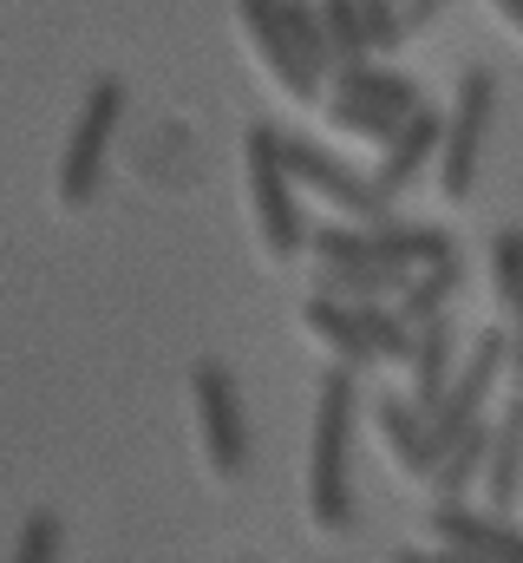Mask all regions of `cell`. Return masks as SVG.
I'll use <instances>...</instances> for the list:
<instances>
[{
    "label": "cell",
    "mask_w": 523,
    "mask_h": 563,
    "mask_svg": "<svg viewBox=\"0 0 523 563\" xmlns=\"http://www.w3.org/2000/svg\"><path fill=\"white\" fill-rule=\"evenodd\" d=\"M334 99H360V106H374V112H387V119H412L425 99H419V86L405 79V73H392V66H341L334 73Z\"/></svg>",
    "instance_id": "cell-15"
},
{
    "label": "cell",
    "mask_w": 523,
    "mask_h": 563,
    "mask_svg": "<svg viewBox=\"0 0 523 563\" xmlns=\"http://www.w3.org/2000/svg\"><path fill=\"white\" fill-rule=\"evenodd\" d=\"M243 177H249V210H256L262 250H268L275 263L301 256V250H308V223H301L294 184H288V170H281V132H275L268 119H256V125L243 132Z\"/></svg>",
    "instance_id": "cell-3"
},
{
    "label": "cell",
    "mask_w": 523,
    "mask_h": 563,
    "mask_svg": "<svg viewBox=\"0 0 523 563\" xmlns=\"http://www.w3.org/2000/svg\"><path fill=\"white\" fill-rule=\"evenodd\" d=\"M59 551H66L59 511H26V525L13 538V563H59Z\"/></svg>",
    "instance_id": "cell-22"
},
{
    "label": "cell",
    "mask_w": 523,
    "mask_h": 563,
    "mask_svg": "<svg viewBox=\"0 0 523 563\" xmlns=\"http://www.w3.org/2000/svg\"><path fill=\"white\" fill-rule=\"evenodd\" d=\"M314 13H321V33H327V59H334V73H341V66H367L360 0H327V7H314Z\"/></svg>",
    "instance_id": "cell-19"
},
{
    "label": "cell",
    "mask_w": 523,
    "mask_h": 563,
    "mask_svg": "<svg viewBox=\"0 0 523 563\" xmlns=\"http://www.w3.org/2000/svg\"><path fill=\"white\" fill-rule=\"evenodd\" d=\"M281 170H288V184H308L321 203H334L354 230H380V223H392V203H380L374 177H360L354 164H341V157L321 151V144L281 132Z\"/></svg>",
    "instance_id": "cell-6"
},
{
    "label": "cell",
    "mask_w": 523,
    "mask_h": 563,
    "mask_svg": "<svg viewBox=\"0 0 523 563\" xmlns=\"http://www.w3.org/2000/svg\"><path fill=\"white\" fill-rule=\"evenodd\" d=\"M523 498V394L504 400V413L491 426V459H485V505L491 518H504Z\"/></svg>",
    "instance_id": "cell-13"
},
{
    "label": "cell",
    "mask_w": 523,
    "mask_h": 563,
    "mask_svg": "<svg viewBox=\"0 0 523 563\" xmlns=\"http://www.w3.org/2000/svg\"><path fill=\"white\" fill-rule=\"evenodd\" d=\"M438 563H485V558H458V551H438Z\"/></svg>",
    "instance_id": "cell-29"
},
{
    "label": "cell",
    "mask_w": 523,
    "mask_h": 563,
    "mask_svg": "<svg viewBox=\"0 0 523 563\" xmlns=\"http://www.w3.org/2000/svg\"><path fill=\"white\" fill-rule=\"evenodd\" d=\"M438 139H445V119H438L432 106H419V112L399 125V139L380 151V170H374V190H380V203H392L405 184H419V170L432 164Z\"/></svg>",
    "instance_id": "cell-12"
},
{
    "label": "cell",
    "mask_w": 523,
    "mask_h": 563,
    "mask_svg": "<svg viewBox=\"0 0 523 563\" xmlns=\"http://www.w3.org/2000/svg\"><path fill=\"white\" fill-rule=\"evenodd\" d=\"M301 328L334 354V367H347V374H360L367 361H374V347H367V328H360V308H347V301H327V295H308L301 301Z\"/></svg>",
    "instance_id": "cell-14"
},
{
    "label": "cell",
    "mask_w": 523,
    "mask_h": 563,
    "mask_svg": "<svg viewBox=\"0 0 523 563\" xmlns=\"http://www.w3.org/2000/svg\"><path fill=\"white\" fill-rule=\"evenodd\" d=\"M425 531L438 551H458V558H485V563H523V531L511 518H491V511H471V505H432L425 511Z\"/></svg>",
    "instance_id": "cell-9"
},
{
    "label": "cell",
    "mask_w": 523,
    "mask_h": 563,
    "mask_svg": "<svg viewBox=\"0 0 523 563\" xmlns=\"http://www.w3.org/2000/svg\"><path fill=\"white\" fill-rule=\"evenodd\" d=\"M498 20H511V26L523 33V0H498Z\"/></svg>",
    "instance_id": "cell-27"
},
{
    "label": "cell",
    "mask_w": 523,
    "mask_h": 563,
    "mask_svg": "<svg viewBox=\"0 0 523 563\" xmlns=\"http://www.w3.org/2000/svg\"><path fill=\"white\" fill-rule=\"evenodd\" d=\"M327 125H334V132H347V139L380 144V151H387V144L399 139V119L374 112V106H360V99H327Z\"/></svg>",
    "instance_id": "cell-21"
},
{
    "label": "cell",
    "mask_w": 523,
    "mask_h": 563,
    "mask_svg": "<svg viewBox=\"0 0 523 563\" xmlns=\"http://www.w3.org/2000/svg\"><path fill=\"white\" fill-rule=\"evenodd\" d=\"M491 106H498V73H491V66H465V73H458L452 119H445V139H438V197H445V203H465L471 184H478Z\"/></svg>",
    "instance_id": "cell-5"
},
{
    "label": "cell",
    "mask_w": 523,
    "mask_h": 563,
    "mask_svg": "<svg viewBox=\"0 0 523 563\" xmlns=\"http://www.w3.org/2000/svg\"><path fill=\"white\" fill-rule=\"evenodd\" d=\"M491 288L504 308L523 301V230H498L491 236Z\"/></svg>",
    "instance_id": "cell-23"
},
{
    "label": "cell",
    "mask_w": 523,
    "mask_h": 563,
    "mask_svg": "<svg viewBox=\"0 0 523 563\" xmlns=\"http://www.w3.org/2000/svg\"><path fill=\"white\" fill-rule=\"evenodd\" d=\"M275 26L288 33V46H294V59L321 79L334 59H327V33H321V13L314 7H294V0H275Z\"/></svg>",
    "instance_id": "cell-20"
},
{
    "label": "cell",
    "mask_w": 523,
    "mask_h": 563,
    "mask_svg": "<svg viewBox=\"0 0 523 563\" xmlns=\"http://www.w3.org/2000/svg\"><path fill=\"white\" fill-rule=\"evenodd\" d=\"M504 334H511V367H504V374H511V387L523 394V301L511 308V328H504Z\"/></svg>",
    "instance_id": "cell-25"
},
{
    "label": "cell",
    "mask_w": 523,
    "mask_h": 563,
    "mask_svg": "<svg viewBox=\"0 0 523 563\" xmlns=\"http://www.w3.org/2000/svg\"><path fill=\"white\" fill-rule=\"evenodd\" d=\"M465 288V256H452V263H432V269H419V276L405 282V295H399V321L419 334V328H432V321H445V308H452V295Z\"/></svg>",
    "instance_id": "cell-17"
},
{
    "label": "cell",
    "mask_w": 523,
    "mask_h": 563,
    "mask_svg": "<svg viewBox=\"0 0 523 563\" xmlns=\"http://www.w3.org/2000/svg\"><path fill=\"white\" fill-rule=\"evenodd\" d=\"M354 407H360V374L327 367L314 387V439H308V525L327 538L354 531V478H347Z\"/></svg>",
    "instance_id": "cell-1"
},
{
    "label": "cell",
    "mask_w": 523,
    "mask_h": 563,
    "mask_svg": "<svg viewBox=\"0 0 523 563\" xmlns=\"http://www.w3.org/2000/svg\"><path fill=\"white\" fill-rule=\"evenodd\" d=\"M425 20H438V0H412V7H399V26H405V33H419Z\"/></svg>",
    "instance_id": "cell-26"
},
{
    "label": "cell",
    "mask_w": 523,
    "mask_h": 563,
    "mask_svg": "<svg viewBox=\"0 0 523 563\" xmlns=\"http://www.w3.org/2000/svg\"><path fill=\"white\" fill-rule=\"evenodd\" d=\"M504 367H511V334H504V328H485V334L471 341V354H465V367H458L445 407L425 420V432H432V459H445L471 426H485V400H491V387L504 380Z\"/></svg>",
    "instance_id": "cell-8"
},
{
    "label": "cell",
    "mask_w": 523,
    "mask_h": 563,
    "mask_svg": "<svg viewBox=\"0 0 523 563\" xmlns=\"http://www.w3.org/2000/svg\"><path fill=\"white\" fill-rule=\"evenodd\" d=\"M314 263H341V269H392V276H412V269H432V263H452L458 243L438 230V223H380V230H354V223H327L308 236Z\"/></svg>",
    "instance_id": "cell-2"
},
{
    "label": "cell",
    "mask_w": 523,
    "mask_h": 563,
    "mask_svg": "<svg viewBox=\"0 0 523 563\" xmlns=\"http://www.w3.org/2000/svg\"><path fill=\"white\" fill-rule=\"evenodd\" d=\"M236 26H243V40H249V53L262 59V73L294 99V106H314L321 99V79L294 59V46H288V33L275 26V0H243L236 7Z\"/></svg>",
    "instance_id": "cell-10"
},
{
    "label": "cell",
    "mask_w": 523,
    "mask_h": 563,
    "mask_svg": "<svg viewBox=\"0 0 523 563\" xmlns=\"http://www.w3.org/2000/svg\"><path fill=\"white\" fill-rule=\"evenodd\" d=\"M190 400H197V432H203V465L216 478H243V465H249V420H243L236 374L223 361H197L190 367Z\"/></svg>",
    "instance_id": "cell-7"
},
{
    "label": "cell",
    "mask_w": 523,
    "mask_h": 563,
    "mask_svg": "<svg viewBox=\"0 0 523 563\" xmlns=\"http://www.w3.org/2000/svg\"><path fill=\"white\" fill-rule=\"evenodd\" d=\"M392 563H438V551H399Z\"/></svg>",
    "instance_id": "cell-28"
},
{
    "label": "cell",
    "mask_w": 523,
    "mask_h": 563,
    "mask_svg": "<svg viewBox=\"0 0 523 563\" xmlns=\"http://www.w3.org/2000/svg\"><path fill=\"white\" fill-rule=\"evenodd\" d=\"M452 380H458V334H452V314H445V321L412 334V413L432 420L445 407Z\"/></svg>",
    "instance_id": "cell-11"
},
{
    "label": "cell",
    "mask_w": 523,
    "mask_h": 563,
    "mask_svg": "<svg viewBox=\"0 0 523 563\" xmlns=\"http://www.w3.org/2000/svg\"><path fill=\"white\" fill-rule=\"evenodd\" d=\"M374 426H380V439H387L392 465L399 472H412V478H432V432H425V420L412 413V400H399V394H380L374 400Z\"/></svg>",
    "instance_id": "cell-16"
},
{
    "label": "cell",
    "mask_w": 523,
    "mask_h": 563,
    "mask_svg": "<svg viewBox=\"0 0 523 563\" xmlns=\"http://www.w3.org/2000/svg\"><path fill=\"white\" fill-rule=\"evenodd\" d=\"M360 26H367V53H392L405 40L399 7H387V0H360Z\"/></svg>",
    "instance_id": "cell-24"
},
{
    "label": "cell",
    "mask_w": 523,
    "mask_h": 563,
    "mask_svg": "<svg viewBox=\"0 0 523 563\" xmlns=\"http://www.w3.org/2000/svg\"><path fill=\"white\" fill-rule=\"evenodd\" d=\"M485 459H491V426H471V432L432 465V498H438V505H465L471 485H485Z\"/></svg>",
    "instance_id": "cell-18"
},
{
    "label": "cell",
    "mask_w": 523,
    "mask_h": 563,
    "mask_svg": "<svg viewBox=\"0 0 523 563\" xmlns=\"http://www.w3.org/2000/svg\"><path fill=\"white\" fill-rule=\"evenodd\" d=\"M125 119V86L119 79H92L73 132H66V151H59V170H53V203L59 210H86L99 197V177H105V151H112V132Z\"/></svg>",
    "instance_id": "cell-4"
}]
</instances>
